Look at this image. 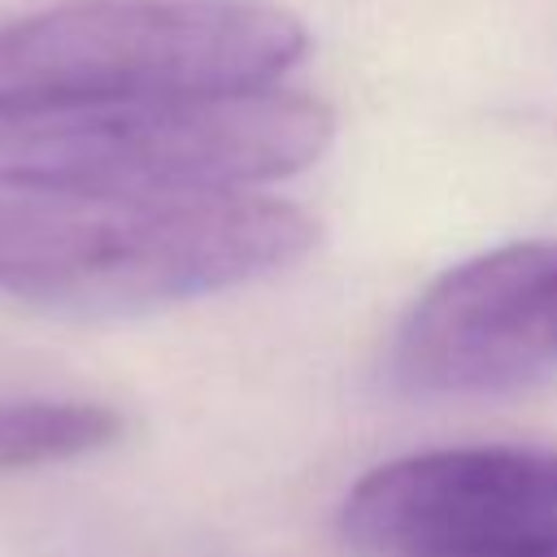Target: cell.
I'll list each match as a JSON object with an SVG mask.
<instances>
[{
    "label": "cell",
    "instance_id": "5",
    "mask_svg": "<svg viewBox=\"0 0 557 557\" xmlns=\"http://www.w3.org/2000/svg\"><path fill=\"white\" fill-rule=\"evenodd\" d=\"M392 383L426 400L505 396L557 370V244L518 239L444 270L400 318Z\"/></svg>",
    "mask_w": 557,
    "mask_h": 557
},
{
    "label": "cell",
    "instance_id": "3",
    "mask_svg": "<svg viewBox=\"0 0 557 557\" xmlns=\"http://www.w3.org/2000/svg\"><path fill=\"white\" fill-rule=\"evenodd\" d=\"M305 52V22L274 4L65 0L0 22V117L270 87Z\"/></svg>",
    "mask_w": 557,
    "mask_h": 557
},
{
    "label": "cell",
    "instance_id": "4",
    "mask_svg": "<svg viewBox=\"0 0 557 557\" xmlns=\"http://www.w3.org/2000/svg\"><path fill=\"white\" fill-rule=\"evenodd\" d=\"M361 557H557V453L426 448L374 466L339 509Z\"/></svg>",
    "mask_w": 557,
    "mask_h": 557
},
{
    "label": "cell",
    "instance_id": "6",
    "mask_svg": "<svg viewBox=\"0 0 557 557\" xmlns=\"http://www.w3.org/2000/svg\"><path fill=\"white\" fill-rule=\"evenodd\" d=\"M122 435V413L96 400H0V474L91 457Z\"/></svg>",
    "mask_w": 557,
    "mask_h": 557
},
{
    "label": "cell",
    "instance_id": "2",
    "mask_svg": "<svg viewBox=\"0 0 557 557\" xmlns=\"http://www.w3.org/2000/svg\"><path fill=\"white\" fill-rule=\"evenodd\" d=\"M331 139L335 113L278 87L0 117V196L252 191L313 165Z\"/></svg>",
    "mask_w": 557,
    "mask_h": 557
},
{
    "label": "cell",
    "instance_id": "1",
    "mask_svg": "<svg viewBox=\"0 0 557 557\" xmlns=\"http://www.w3.org/2000/svg\"><path fill=\"white\" fill-rule=\"evenodd\" d=\"M318 244V218L261 191L0 196V296L148 313L283 274Z\"/></svg>",
    "mask_w": 557,
    "mask_h": 557
}]
</instances>
